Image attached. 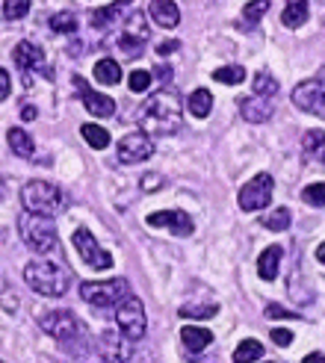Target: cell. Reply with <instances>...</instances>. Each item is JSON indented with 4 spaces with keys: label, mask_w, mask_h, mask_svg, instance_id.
Returning <instances> with one entry per match:
<instances>
[{
    "label": "cell",
    "mask_w": 325,
    "mask_h": 363,
    "mask_svg": "<svg viewBox=\"0 0 325 363\" xmlns=\"http://www.w3.org/2000/svg\"><path fill=\"white\" fill-rule=\"evenodd\" d=\"M142 133L154 136H175L180 130V98L172 89H157L145 98V106L139 110Z\"/></svg>",
    "instance_id": "cell-1"
},
{
    "label": "cell",
    "mask_w": 325,
    "mask_h": 363,
    "mask_svg": "<svg viewBox=\"0 0 325 363\" xmlns=\"http://www.w3.org/2000/svg\"><path fill=\"white\" fill-rule=\"evenodd\" d=\"M21 204H24V213L53 219V216H60L68 207V195L57 184H48V180H30V184H24V189H21Z\"/></svg>",
    "instance_id": "cell-2"
},
{
    "label": "cell",
    "mask_w": 325,
    "mask_h": 363,
    "mask_svg": "<svg viewBox=\"0 0 325 363\" xmlns=\"http://www.w3.org/2000/svg\"><path fill=\"white\" fill-rule=\"evenodd\" d=\"M24 281L35 289L39 296H50V298H60L68 293V272L53 263L50 257H39L24 266Z\"/></svg>",
    "instance_id": "cell-3"
},
{
    "label": "cell",
    "mask_w": 325,
    "mask_h": 363,
    "mask_svg": "<svg viewBox=\"0 0 325 363\" xmlns=\"http://www.w3.org/2000/svg\"><path fill=\"white\" fill-rule=\"evenodd\" d=\"M18 230H21V240L27 242V248H33L35 254H60V233L45 216L21 213L18 216Z\"/></svg>",
    "instance_id": "cell-4"
},
{
    "label": "cell",
    "mask_w": 325,
    "mask_h": 363,
    "mask_svg": "<svg viewBox=\"0 0 325 363\" xmlns=\"http://www.w3.org/2000/svg\"><path fill=\"white\" fill-rule=\"evenodd\" d=\"M116 325H119V334L124 340H142L148 331V319H145V307H142V301L136 296H121V301L116 304Z\"/></svg>",
    "instance_id": "cell-5"
},
{
    "label": "cell",
    "mask_w": 325,
    "mask_h": 363,
    "mask_svg": "<svg viewBox=\"0 0 325 363\" xmlns=\"http://www.w3.org/2000/svg\"><path fill=\"white\" fill-rule=\"evenodd\" d=\"M12 57H15V65L21 68V80H24V86L33 83V74H42V77L53 80V68L48 65L45 50L35 45V42H21V45L15 48Z\"/></svg>",
    "instance_id": "cell-6"
},
{
    "label": "cell",
    "mask_w": 325,
    "mask_h": 363,
    "mask_svg": "<svg viewBox=\"0 0 325 363\" xmlns=\"http://www.w3.org/2000/svg\"><path fill=\"white\" fill-rule=\"evenodd\" d=\"M272 192H275V180H272V174H266V172L255 174V177L248 180V184H243V189H240V195H237L240 210H246V213H258V210L269 207V201H272Z\"/></svg>",
    "instance_id": "cell-7"
},
{
    "label": "cell",
    "mask_w": 325,
    "mask_h": 363,
    "mask_svg": "<svg viewBox=\"0 0 325 363\" xmlns=\"http://www.w3.org/2000/svg\"><path fill=\"white\" fill-rule=\"evenodd\" d=\"M128 296V281L113 278V281H86L80 284V298L89 301L92 307H113Z\"/></svg>",
    "instance_id": "cell-8"
},
{
    "label": "cell",
    "mask_w": 325,
    "mask_h": 363,
    "mask_svg": "<svg viewBox=\"0 0 325 363\" xmlns=\"http://www.w3.org/2000/svg\"><path fill=\"white\" fill-rule=\"evenodd\" d=\"M145 42H148V24H145V15L142 12H133L128 21H124V30L119 35V50L124 57H139L142 50H145Z\"/></svg>",
    "instance_id": "cell-9"
},
{
    "label": "cell",
    "mask_w": 325,
    "mask_h": 363,
    "mask_svg": "<svg viewBox=\"0 0 325 363\" xmlns=\"http://www.w3.org/2000/svg\"><path fill=\"white\" fill-rule=\"evenodd\" d=\"M42 328H45V334H50L53 340L65 342V346H68L71 340H77V337L83 334L80 319L71 313V311H50L48 316H42Z\"/></svg>",
    "instance_id": "cell-10"
},
{
    "label": "cell",
    "mask_w": 325,
    "mask_h": 363,
    "mask_svg": "<svg viewBox=\"0 0 325 363\" xmlns=\"http://www.w3.org/2000/svg\"><path fill=\"white\" fill-rule=\"evenodd\" d=\"M75 251L80 254V260H83L86 266L101 269V272L113 269V257H110V251H104V248L98 245V240H95L86 228H77V230H75Z\"/></svg>",
    "instance_id": "cell-11"
},
{
    "label": "cell",
    "mask_w": 325,
    "mask_h": 363,
    "mask_svg": "<svg viewBox=\"0 0 325 363\" xmlns=\"http://www.w3.org/2000/svg\"><path fill=\"white\" fill-rule=\"evenodd\" d=\"M293 104L302 113L325 118V83L322 80H302L293 89Z\"/></svg>",
    "instance_id": "cell-12"
},
{
    "label": "cell",
    "mask_w": 325,
    "mask_h": 363,
    "mask_svg": "<svg viewBox=\"0 0 325 363\" xmlns=\"http://www.w3.org/2000/svg\"><path fill=\"white\" fill-rule=\"evenodd\" d=\"M151 154H154V139H151L148 133H142V130L121 136V142H119V160L128 162V166L148 160Z\"/></svg>",
    "instance_id": "cell-13"
},
{
    "label": "cell",
    "mask_w": 325,
    "mask_h": 363,
    "mask_svg": "<svg viewBox=\"0 0 325 363\" xmlns=\"http://www.w3.org/2000/svg\"><path fill=\"white\" fill-rule=\"evenodd\" d=\"M145 222L151 228H162V230L175 233V237H189V233L195 230L192 216L184 213V210H160V213H151Z\"/></svg>",
    "instance_id": "cell-14"
},
{
    "label": "cell",
    "mask_w": 325,
    "mask_h": 363,
    "mask_svg": "<svg viewBox=\"0 0 325 363\" xmlns=\"http://www.w3.org/2000/svg\"><path fill=\"white\" fill-rule=\"evenodd\" d=\"M75 86H77V92H80V101L86 106V113H92L95 118H110L116 113V101L110 95H101V92H92V89L86 86L83 77H75Z\"/></svg>",
    "instance_id": "cell-15"
},
{
    "label": "cell",
    "mask_w": 325,
    "mask_h": 363,
    "mask_svg": "<svg viewBox=\"0 0 325 363\" xmlns=\"http://www.w3.org/2000/svg\"><path fill=\"white\" fill-rule=\"evenodd\" d=\"M131 340H124L119 331H106L98 337V357L106 360V363H124L131 357V349H128Z\"/></svg>",
    "instance_id": "cell-16"
},
{
    "label": "cell",
    "mask_w": 325,
    "mask_h": 363,
    "mask_svg": "<svg viewBox=\"0 0 325 363\" xmlns=\"http://www.w3.org/2000/svg\"><path fill=\"white\" fill-rule=\"evenodd\" d=\"M148 18H154V24L162 30H175L180 24V9L175 0H151Z\"/></svg>",
    "instance_id": "cell-17"
},
{
    "label": "cell",
    "mask_w": 325,
    "mask_h": 363,
    "mask_svg": "<svg viewBox=\"0 0 325 363\" xmlns=\"http://www.w3.org/2000/svg\"><path fill=\"white\" fill-rule=\"evenodd\" d=\"M240 113H243V118L251 121V124H263V121L272 118L275 110H272V104H269V98L251 95V98H243V101H240Z\"/></svg>",
    "instance_id": "cell-18"
},
{
    "label": "cell",
    "mask_w": 325,
    "mask_h": 363,
    "mask_svg": "<svg viewBox=\"0 0 325 363\" xmlns=\"http://www.w3.org/2000/svg\"><path fill=\"white\" fill-rule=\"evenodd\" d=\"M180 342L187 346L189 354H198L213 342V331L202 328V325H184V328H180Z\"/></svg>",
    "instance_id": "cell-19"
},
{
    "label": "cell",
    "mask_w": 325,
    "mask_h": 363,
    "mask_svg": "<svg viewBox=\"0 0 325 363\" xmlns=\"http://www.w3.org/2000/svg\"><path fill=\"white\" fill-rule=\"evenodd\" d=\"M281 257H284V248H281V245H269V248H263V254L258 257V275H260L266 284L278 278Z\"/></svg>",
    "instance_id": "cell-20"
},
{
    "label": "cell",
    "mask_w": 325,
    "mask_h": 363,
    "mask_svg": "<svg viewBox=\"0 0 325 363\" xmlns=\"http://www.w3.org/2000/svg\"><path fill=\"white\" fill-rule=\"evenodd\" d=\"M302 154H304V160H314V162H319V166H325V133L322 130H308L304 133V139H302Z\"/></svg>",
    "instance_id": "cell-21"
},
{
    "label": "cell",
    "mask_w": 325,
    "mask_h": 363,
    "mask_svg": "<svg viewBox=\"0 0 325 363\" xmlns=\"http://www.w3.org/2000/svg\"><path fill=\"white\" fill-rule=\"evenodd\" d=\"M304 21H308V0H287L281 12V24L287 30H299Z\"/></svg>",
    "instance_id": "cell-22"
},
{
    "label": "cell",
    "mask_w": 325,
    "mask_h": 363,
    "mask_svg": "<svg viewBox=\"0 0 325 363\" xmlns=\"http://www.w3.org/2000/svg\"><path fill=\"white\" fill-rule=\"evenodd\" d=\"M6 142H9L12 154L24 157V160H30V157L35 154V142H33V136H30L27 130H21V127H12V130L6 133Z\"/></svg>",
    "instance_id": "cell-23"
},
{
    "label": "cell",
    "mask_w": 325,
    "mask_h": 363,
    "mask_svg": "<svg viewBox=\"0 0 325 363\" xmlns=\"http://www.w3.org/2000/svg\"><path fill=\"white\" fill-rule=\"evenodd\" d=\"M187 110H189L195 118H207L210 110H213V95H210V89H204V86L192 89V95H189V101H187Z\"/></svg>",
    "instance_id": "cell-24"
},
{
    "label": "cell",
    "mask_w": 325,
    "mask_h": 363,
    "mask_svg": "<svg viewBox=\"0 0 325 363\" xmlns=\"http://www.w3.org/2000/svg\"><path fill=\"white\" fill-rule=\"evenodd\" d=\"M263 357V342L260 340H243L237 349H233V363H258Z\"/></svg>",
    "instance_id": "cell-25"
},
{
    "label": "cell",
    "mask_w": 325,
    "mask_h": 363,
    "mask_svg": "<svg viewBox=\"0 0 325 363\" xmlns=\"http://www.w3.org/2000/svg\"><path fill=\"white\" fill-rule=\"evenodd\" d=\"M95 80L104 86H116L121 83V65L116 60H98L95 65Z\"/></svg>",
    "instance_id": "cell-26"
},
{
    "label": "cell",
    "mask_w": 325,
    "mask_h": 363,
    "mask_svg": "<svg viewBox=\"0 0 325 363\" xmlns=\"http://www.w3.org/2000/svg\"><path fill=\"white\" fill-rule=\"evenodd\" d=\"M269 6H272V0H248V4L243 6V27L246 30L258 27V21L269 12Z\"/></svg>",
    "instance_id": "cell-27"
},
{
    "label": "cell",
    "mask_w": 325,
    "mask_h": 363,
    "mask_svg": "<svg viewBox=\"0 0 325 363\" xmlns=\"http://www.w3.org/2000/svg\"><path fill=\"white\" fill-rule=\"evenodd\" d=\"M80 136L86 139L89 148H95V151L110 148V133H106L104 127H98V124H83L80 127Z\"/></svg>",
    "instance_id": "cell-28"
},
{
    "label": "cell",
    "mask_w": 325,
    "mask_h": 363,
    "mask_svg": "<svg viewBox=\"0 0 325 363\" xmlns=\"http://www.w3.org/2000/svg\"><path fill=\"white\" fill-rule=\"evenodd\" d=\"M290 222H293V216H290V210H287V207H272V210L263 216V228L266 230H275V233L287 230V228H290Z\"/></svg>",
    "instance_id": "cell-29"
},
{
    "label": "cell",
    "mask_w": 325,
    "mask_h": 363,
    "mask_svg": "<svg viewBox=\"0 0 325 363\" xmlns=\"http://www.w3.org/2000/svg\"><path fill=\"white\" fill-rule=\"evenodd\" d=\"M213 80L225 83V86H240L246 80V68L243 65H222V68L213 71Z\"/></svg>",
    "instance_id": "cell-30"
},
{
    "label": "cell",
    "mask_w": 325,
    "mask_h": 363,
    "mask_svg": "<svg viewBox=\"0 0 325 363\" xmlns=\"http://www.w3.org/2000/svg\"><path fill=\"white\" fill-rule=\"evenodd\" d=\"M278 92V80L272 77V71H258L255 74V95L258 98H272Z\"/></svg>",
    "instance_id": "cell-31"
},
{
    "label": "cell",
    "mask_w": 325,
    "mask_h": 363,
    "mask_svg": "<svg viewBox=\"0 0 325 363\" xmlns=\"http://www.w3.org/2000/svg\"><path fill=\"white\" fill-rule=\"evenodd\" d=\"M119 15H121V4H113V6H106V9L92 12L89 18H92V27H95V30H110V27L116 24Z\"/></svg>",
    "instance_id": "cell-32"
},
{
    "label": "cell",
    "mask_w": 325,
    "mask_h": 363,
    "mask_svg": "<svg viewBox=\"0 0 325 363\" xmlns=\"http://www.w3.org/2000/svg\"><path fill=\"white\" fill-rule=\"evenodd\" d=\"M177 313L180 319H210L219 313V304H184Z\"/></svg>",
    "instance_id": "cell-33"
},
{
    "label": "cell",
    "mask_w": 325,
    "mask_h": 363,
    "mask_svg": "<svg viewBox=\"0 0 325 363\" xmlns=\"http://www.w3.org/2000/svg\"><path fill=\"white\" fill-rule=\"evenodd\" d=\"M302 201L311 207H325V180H316V184L302 189Z\"/></svg>",
    "instance_id": "cell-34"
},
{
    "label": "cell",
    "mask_w": 325,
    "mask_h": 363,
    "mask_svg": "<svg viewBox=\"0 0 325 363\" xmlns=\"http://www.w3.org/2000/svg\"><path fill=\"white\" fill-rule=\"evenodd\" d=\"M50 30H53V33H75V30H77V18L71 15V12L50 15Z\"/></svg>",
    "instance_id": "cell-35"
},
{
    "label": "cell",
    "mask_w": 325,
    "mask_h": 363,
    "mask_svg": "<svg viewBox=\"0 0 325 363\" xmlns=\"http://www.w3.org/2000/svg\"><path fill=\"white\" fill-rule=\"evenodd\" d=\"M30 12V0H4V18L6 21H18Z\"/></svg>",
    "instance_id": "cell-36"
},
{
    "label": "cell",
    "mask_w": 325,
    "mask_h": 363,
    "mask_svg": "<svg viewBox=\"0 0 325 363\" xmlns=\"http://www.w3.org/2000/svg\"><path fill=\"white\" fill-rule=\"evenodd\" d=\"M0 307H4L6 313H18V296L4 278H0Z\"/></svg>",
    "instance_id": "cell-37"
},
{
    "label": "cell",
    "mask_w": 325,
    "mask_h": 363,
    "mask_svg": "<svg viewBox=\"0 0 325 363\" xmlns=\"http://www.w3.org/2000/svg\"><path fill=\"white\" fill-rule=\"evenodd\" d=\"M128 86H131V92H136V95L148 92V89H151V74H148V71H142V68H136L133 74L128 77Z\"/></svg>",
    "instance_id": "cell-38"
},
{
    "label": "cell",
    "mask_w": 325,
    "mask_h": 363,
    "mask_svg": "<svg viewBox=\"0 0 325 363\" xmlns=\"http://www.w3.org/2000/svg\"><path fill=\"white\" fill-rule=\"evenodd\" d=\"M266 316L269 319H299V313H293V311H287V307H281V304H266Z\"/></svg>",
    "instance_id": "cell-39"
},
{
    "label": "cell",
    "mask_w": 325,
    "mask_h": 363,
    "mask_svg": "<svg viewBox=\"0 0 325 363\" xmlns=\"http://www.w3.org/2000/svg\"><path fill=\"white\" fill-rule=\"evenodd\" d=\"M269 337H272V342H275V346H281V349H287L293 342V331L290 328H272V331H269Z\"/></svg>",
    "instance_id": "cell-40"
},
{
    "label": "cell",
    "mask_w": 325,
    "mask_h": 363,
    "mask_svg": "<svg viewBox=\"0 0 325 363\" xmlns=\"http://www.w3.org/2000/svg\"><path fill=\"white\" fill-rule=\"evenodd\" d=\"M139 184H142V189H145V192H157L162 186V174H145Z\"/></svg>",
    "instance_id": "cell-41"
},
{
    "label": "cell",
    "mask_w": 325,
    "mask_h": 363,
    "mask_svg": "<svg viewBox=\"0 0 325 363\" xmlns=\"http://www.w3.org/2000/svg\"><path fill=\"white\" fill-rule=\"evenodd\" d=\"M9 92H12V77H9V71L0 68V104L9 98Z\"/></svg>",
    "instance_id": "cell-42"
},
{
    "label": "cell",
    "mask_w": 325,
    "mask_h": 363,
    "mask_svg": "<svg viewBox=\"0 0 325 363\" xmlns=\"http://www.w3.org/2000/svg\"><path fill=\"white\" fill-rule=\"evenodd\" d=\"M175 50H177V42H162V45H157L160 57H166V53H175Z\"/></svg>",
    "instance_id": "cell-43"
},
{
    "label": "cell",
    "mask_w": 325,
    "mask_h": 363,
    "mask_svg": "<svg viewBox=\"0 0 325 363\" xmlns=\"http://www.w3.org/2000/svg\"><path fill=\"white\" fill-rule=\"evenodd\" d=\"M302 363H325V354H319V352H311V354L304 357Z\"/></svg>",
    "instance_id": "cell-44"
},
{
    "label": "cell",
    "mask_w": 325,
    "mask_h": 363,
    "mask_svg": "<svg viewBox=\"0 0 325 363\" xmlns=\"http://www.w3.org/2000/svg\"><path fill=\"white\" fill-rule=\"evenodd\" d=\"M21 118L24 121H33L35 118V106H21Z\"/></svg>",
    "instance_id": "cell-45"
},
{
    "label": "cell",
    "mask_w": 325,
    "mask_h": 363,
    "mask_svg": "<svg viewBox=\"0 0 325 363\" xmlns=\"http://www.w3.org/2000/svg\"><path fill=\"white\" fill-rule=\"evenodd\" d=\"M157 74H160V80H166V83H169V80H172V68L160 65V68H157Z\"/></svg>",
    "instance_id": "cell-46"
},
{
    "label": "cell",
    "mask_w": 325,
    "mask_h": 363,
    "mask_svg": "<svg viewBox=\"0 0 325 363\" xmlns=\"http://www.w3.org/2000/svg\"><path fill=\"white\" fill-rule=\"evenodd\" d=\"M316 260L325 266V242H319V245H316Z\"/></svg>",
    "instance_id": "cell-47"
},
{
    "label": "cell",
    "mask_w": 325,
    "mask_h": 363,
    "mask_svg": "<svg viewBox=\"0 0 325 363\" xmlns=\"http://www.w3.org/2000/svg\"><path fill=\"white\" fill-rule=\"evenodd\" d=\"M6 195V184H4V180H0V198H4Z\"/></svg>",
    "instance_id": "cell-48"
},
{
    "label": "cell",
    "mask_w": 325,
    "mask_h": 363,
    "mask_svg": "<svg viewBox=\"0 0 325 363\" xmlns=\"http://www.w3.org/2000/svg\"><path fill=\"white\" fill-rule=\"evenodd\" d=\"M95 363H106V360H101V357H98V360H95Z\"/></svg>",
    "instance_id": "cell-49"
}]
</instances>
